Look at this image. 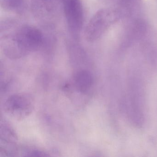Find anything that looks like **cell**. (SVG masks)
Returning a JSON list of instances; mask_svg holds the SVG:
<instances>
[{
	"label": "cell",
	"mask_w": 157,
	"mask_h": 157,
	"mask_svg": "<svg viewBox=\"0 0 157 157\" xmlns=\"http://www.w3.org/2000/svg\"><path fill=\"white\" fill-rule=\"evenodd\" d=\"M44 43L43 33L35 26L18 25L1 33V47L9 58H21L31 52L37 51Z\"/></svg>",
	"instance_id": "obj_1"
},
{
	"label": "cell",
	"mask_w": 157,
	"mask_h": 157,
	"mask_svg": "<svg viewBox=\"0 0 157 157\" xmlns=\"http://www.w3.org/2000/svg\"><path fill=\"white\" fill-rule=\"evenodd\" d=\"M121 17L117 10L104 9L99 10L91 17L84 30L85 39L94 42L99 39Z\"/></svg>",
	"instance_id": "obj_2"
},
{
	"label": "cell",
	"mask_w": 157,
	"mask_h": 157,
	"mask_svg": "<svg viewBox=\"0 0 157 157\" xmlns=\"http://www.w3.org/2000/svg\"><path fill=\"white\" fill-rule=\"evenodd\" d=\"M68 31L71 37L79 40L83 29L84 11L82 0H60Z\"/></svg>",
	"instance_id": "obj_3"
},
{
	"label": "cell",
	"mask_w": 157,
	"mask_h": 157,
	"mask_svg": "<svg viewBox=\"0 0 157 157\" xmlns=\"http://www.w3.org/2000/svg\"><path fill=\"white\" fill-rule=\"evenodd\" d=\"M4 108L10 116L17 120H23L33 112V102L27 94H15L7 99Z\"/></svg>",
	"instance_id": "obj_4"
},
{
	"label": "cell",
	"mask_w": 157,
	"mask_h": 157,
	"mask_svg": "<svg viewBox=\"0 0 157 157\" xmlns=\"http://www.w3.org/2000/svg\"><path fill=\"white\" fill-rule=\"evenodd\" d=\"M56 0H32V9L35 15L44 19L52 15L56 10Z\"/></svg>",
	"instance_id": "obj_5"
},
{
	"label": "cell",
	"mask_w": 157,
	"mask_h": 157,
	"mask_svg": "<svg viewBox=\"0 0 157 157\" xmlns=\"http://www.w3.org/2000/svg\"><path fill=\"white\" fill-rule=\"evenodd\" d=\"M73 80L75 88L82 93L87 92L92 85V76L87 70L77 71L74 74Z\"/></svg>",
	"instance_id": "obj_6"
},
{
	"label": "cell",
	"mask_w": 157,
	"mask_h": 157,
	"mask_svg": "<svg viewBox=\"0 0 157 157\" xmlns=\"http://www.w3.org/2000/svg\"><path fill=\"white\" fill-rule=\"evenodd\" d=\"M26 0H0L1 7L8 12H18L23 7Z\"/></svg>",
	"instance_id": "obj_7"
},
{
	"label": "cell",
	"mask_w": 157,
	"mask_h": 157,
	"mask_svg": "<svg viewBox=\"0 0 157 157\" xmlns=\"http://www.w3.org/2000/svg\"><path fill=\"white\" fill-rule=\"evenodd\" d=\"M1 138L4 141L7 142H14L17 139L15 132L10 125L4 123L1 125Z\"/></svg>",
	"instance_id": "obj_8"
}]
</instances>
